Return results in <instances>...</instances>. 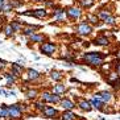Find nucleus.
Here are the masks:
<instances>
[{"label": "nucleus", "instance_id": "obj_1", "mask_svg": "<svg viewBox=\"0 0 120 120\" xmlns=\"http://www.w3.org/2000/svg\"><path fill=\"white\" fill-rule=\"evenodd\" d=\"M85 61L88 65H92V66H99V65L103 64V58L104 56H102L100 53H88L83 56Z\"/></svg>", "mask_w": 120, "mask_h": 120}, {"label": "nucleus", "instance_id": "obj_2", "mask_svg": "<svg viewBox=\"0 0 120 120\" xmlns=\"http://www.w3.org/2000/svg\"><path fill=\"white\" fill-rule=\"evenodd\" d=\"M91 32H92L91 25L87 24V22H81V24H78L75 26V33H78L81 36H88Z\"/></svg>", "mask_w": 120, "mask_h": 120}, {"label": "nucleus", "instance_id": "obj_3", "mask_svg": "<svg viewBox=\"0 0 120 120\" xmlns=\"http://www.w3.org/2000/svg\"><path fill=\"white\" fill-rule=\"evenodd\" d=\"M24 107L20 106V104H13V106H9L8 107V112H9V116L13 117V119H19L21 116V112Z\"/></svg>", "mask_w": 120, "mask_h": 120}, {"label": "nucleus", "instance_id": "obj_4", "mask_svg": "<svg viewBox=\"0 0 120 120\" xmlns=\"http://www.w3.org/2000/svg\"><path fill=\"white\" fill-rule=\"evenodd\" d=\"M66 15L67 17L71 19V20H75V19H79L82 16V11L81 8H77V7H69L66 9Z\"/></svg>", "mask_w": 120, "mask_h": 120}, {"label": "nucleus", "instance_id": "obj_5", "mask_svg": "<svg viewBox=\"0 0 120 120\" xmlns=\"http://www.w3.org/2000/svg\"><path fill=\"white\" fill-rule=\"evenodd\" d=\"M22 15H25V16H33V17H37V19H44L46 16V11L45 9H30V11L22 12Z\"/></svg>", "mask_w": 120, "mask_h": 120}, {"label": "nucleus", "instance_id": "obj_6", "mask_svg": "<svg viewBox=\"0 0 120 120\" xmlns=\"http://www.w3.org/2000/svg\"><path fill=\"white\" fill-rule=\"evenodd\" d=\"M40 50H41L44 54H46V56H52V54L56 52V45L52 44V42H45V44L41 45Z\"/></svg>", "mask_w": 120, "mask_h": 120}, {"label": "nucleus", "instance_id": "obj_7", "mask_svg": "<svg viewBox=\"0 0 120 120\" xmlns=\"http://www.w3.org/2000/svg\"><path fill=\"white\" fill-rule=\"evenodd\" d=\"M42 100H45V102H52V103H60L62 102L60 98V95H52V94H49V92H44L42 94Z\"/></svg>", "mask_w": 120, "mask_h": 120}, {"label": "nucleus", "instance_id": "obj_8", "mask_svg": "<svg viewBox=\"0 0 120 120\" xmlns=\"http://www.w3.org/2000/svg\"><path fill=\"white\" fill-rule=\"evenodd\" d=\"M95 98H98L99 100H102L103 103H107L111 100V94L108 91H102V92H99V94H96Z\"/></svg>", "mask_w": 120, "mask_h": 120}, {"label": "nucleus", "instance_id": "obj_9", "mask_svg": "<svg viewBox=\"0 0 120 120\" xmlns=\"http://www.w3.org/2000/svg\"><path fill=\"white\" fill-rule=\"evenodd\" d=\"M92 42L95 44V45H108L109 41L106 36H98V37H95V40Z\"/></svg>", "mask_w": 120, "mask_h": 120}, {"label": "nucleus", "instance_id": "obj_10", "mask_svg": "<svg viewBox=\"0 0 120 120\" xmlns=\"http://www.w3.org/2000/svg\"><path fill=\"white\" fill-rule=\"evenodd\" d=\"M37 29H40L38 25H34V26H33V25H29V26H26L25 29H22V32H24L25 36H32V34H34V32Z\"/></svg>", "mask_w": 120, "mask_h": 120}, {"label": "nucleus", "instance_id": "obj_11", "mask_svg": "<svg viewBox=\"0 0 120 120\" xmlns=\"http://www.w3.org/2000/svg\"><path fill=\"white\" fill-rule=\"evenodd\" d=\"M53 15H54V17H56L57 21H61V20L65 17V9H62V8H57L56 11L53 12Z\"/></svg>", "mask_w": 120, "mask_h": 120}, {"label": "nucleus", "instance_id": "obj_12", "mask_svg": "<svg viewBox=\"0 0 120 120\" xmlns=\"http://www.w3.org/2000/svg\"><path fill=\"white\" fill-rule=\"evenodd\" d=\"M42 112L48 117H54V115H57V111L54 108H52V107H45V109H44Z\"/></svg>", "mask_w": 120, "mask_h": 120}, {"label": "nucleus", "instance_id": "obj_13", "mask_svg": "<svg viewBox=\"0 0 120 120\" xmlns=\"http://www.w3.org/2000/svg\"><path fill=\"white\" fill-rule=\"evenodd\" d=\"M61 104H62V107H64L65 109H67V111H70V109L74 108V103L71 102V100H69V99L62 100V102H61Z\"/></svg>", "mask_w": 120, "mask_h": 120}, {"label": "nucleus", "instance_id": "obj_14", "mask_svg": "<svg viewBox=\"0 0 120 120\" xmlns=\"http://www.w3.org/2000/svg\"><path fill=\"white\" fill-rule=\"evenodd\" d=\"M86 17H87V20L91 22V24H94V25H98L99 24V17L96 16V15L87 13V15H86Z\"/></svg>", "mask_w": 120, "mask_h": 120}, {"label": "nucleus", "instance_id": "obj_15", "mask_svg": "<svg viewBox=\"0 0 120 120\" xmlns=\"http://www.w3.org/2000/svg\"><path fill=\"white\" fill-rule=\"evenodd\" d=\"M96 16H98L99 19H102L103 21H104V20H106L108 16H111V12H109V11H106V9H100V11L98 12V15H96Z\"/></svg>", "mask_w": 120, "mask_h": 120}, {"label": "nucleus", "instance_id": "obj_16", "mask_svg": "<svg viewBox=\"0 0 120 120\" xmlns=\"http://www.w3.org/2000/svg\"><path fill=\"white\" fill-rule=\"evenodd\" d=\"M90 103H91V106L92 107H95L96 109H100L102 108V100H99L98 98H95V96H94V98L91 99V100H90Z\"/></svg>", "mask_w": 120, "mask_h": 120}, {"label": "nucleus", "instance_id": "obj_17", "mask_svg": "<svg viewBox=\"0 0 120 120\" xmlns=\"http://www.w3.org/2000/svg\"><path fill=\"white\" fill-rule=\"evenodd\" d=\"M29 40L32 41V42H42L44 41V36L42 34H32V36H29Z\"/></svg>", "mask_w": 120, "mask_h": 120}, {"label": "nucleus", "instance_id": "obj_18", "mask_svg": "<svg viewBox=\"0 0 120 120\" xmlns=\"http://www.w3.org/2000/svg\"><path fill=\"white\" fill-rule=\"evenodd\" d=\"M79 107H81L82 109H85V111H90L91 109V103L90 102H87V100H81L79 102Z\"/></svg>", "mask_w": 120, "mask_h": 120}, {"label": "nucleus", "instance_id": "obj_19", "mask_svg": "<svg viewBox=\"0 0 120 120\" xmlns=\"http://www.w3.org/2000/svg\"><path fill=\"white\" fill-rule=\"evenodd\" d=\"M82 8H91L94 5V0H79Z\"/></svg>", "mask_w": 120, "mask_h": 120}, {"label": "nucleus", "instance_id": "obj_20", "mask_svg": "<svg viewBox=\"0 0 120 120\" xmlns=\"http://www.w3.org/2000/svg\"><path fill=\"white\" fill-rule=\"evenodd\" d=\"M28 77H29V79H38L40 78V73L38 71H36V70H33V69H29L28 70Z\"/></svg>", "mask_w": 120, "mask_h": 120}, {"label": "nucleus", "instance_id": "obj_21", "mask_svg": "<svg viewBox=\"0 0 120 120\" xmlns=\"http://www.w3.org/2000/svg\"><path fill=\"white\" fill-rule=\"evenodd\" d=\"M13 28H12V25L11 24H7L5 26H4V33H5V36L7 37H12L13 36Z\"/></svg>", "mask_w": 120, "mask_h": 120}, {"label": "nucleus", "instance_id": "obj_22", "mask_svg": "<svg viewBox=\"0 0 120 120\" xmlns=\"http://www.w3.org/2000/svg\"><path fill=\"white\" fill-rule=\"evenodd\" d=\"M12 70H13V73H12V74L19 75L22 71V66H20L19 64H12Z\"/></svg>", "mask_w": 120, "mask_h": 120}, {"label": "nucleus", "instance_id": "obj_23", "mask_svg": "<svg viewBox=\"0 0 120 120\" xmlns=\"http://www.w3.org/2000/svg\"><path fill=\"white\" fill-rule=\"evenodd\" d=\"M62 120H75V115L70 111H67L62 115Z\"/></svg>", "mask_w": 120, "mask_h": 120}, {"label": "nucleus", "instance_id": "obj_24", "mask_svg": "<svg viewBox=\"0 0 120 120\" xmlns=\"http://www.w3.org/2000/svg\"><path fill=\"white\" fill-rule=\"evenodd\" d=\"M54 92H56L57 95L64 94L65 92V86L64 85H56V87H54Z\"/></svg>", "mask_w": 120, "mask_h": 120}, {"label": "nucleus", "instance_id": "obj_25", "mask_svg": "<svg viewBox=\"0 0 120 120\" xmlns=\"http://www.w3.org/2000/svg\"><path fill=\"white\" fill-rule=\"evenodd\" d=\"M5 116H9V112H8V107L0 106V117H5Z\"/></svg>", "mask_w": 120, "mask_h": 120}, {"label": "nucleus", "instance_id": "obj_26", "mask_svg": "<svg viewBox=\"0 0 120 120\" xmlns=\"http://www.w3.org/2000/svg\"><path fill=\"white\" fill-rule=\"evenodd\" d=\"M11 25H12V28H13L15 32H17V30H20V28H21V22L20 21H11Z\"/></svg>", "mask_w": 120, "mask_h": 120}, {"label": "nucleus", "instance_id": "obj_27", "mask_svg": "<svg viewBox=\"0 0 120 120\" xmlns=\"http://www.w3.org/2000/svg\"><path fill=\"white\" fill-rule=\"evenodd\" d=\"M104 22H106V24H108V25H115V22H116V19H115L112 15H111V16H108V17L104 20Z\"/></svg>", "mask_w": 120, "mask_h": 120}, {"label": "nucleus", "instance_id": "obj_28", "mask_svg": "<svg viewBox=\"0 0 120 120\" xmlns=\"http://www.w3.org/2000/svg\"><path fill=\"white\" fill-rule=\"evenodd\" d=\"M8 1H9V4L12 5V8H13V9H15V8H19L22 4L20 0H8Z\"/></svg>", "mask_w": 120, "mask_h": 120}, {"label": "nucleus", "instance_id": "obj_29", "mask_svg": "<svg viewBox=\"0 0 120 120\" xmlns=\"http://www.w3.org/2000/svg\"><path fill=\"white\" fill-rule=\"evenodd\" d=\"M50 77H52V79H54V81H61L62 75H61V73H58V71H53Z\"/></svg>", "mask_w": 120, "mask_h": 120}, {"label": "nucleus", "instance_id": "obj_30", "mask_svg": "<svg viewBox=\"0 0 120 120\" xmlns=\"http://www.w3.org/2000/svg\"><path fill=\"white\" fill-rule=\"evenodd\" d=\"M5 78H7V81H8V86H11V85H13V83H15V78L12 77L9 73H7V74H5Z\"/></svg>", "mask_w": 120, "mask_h": 120}, {"label": "nucleus", "instance_id": "obj_31", "mask_svg": "<svg viewBox=\"0 0 120 120\" xmlns=\"http://www.w3.org/2000/svg\"><path fill=\"white\" fill-rule=\"evenodd\" d=\"M36 95H37V91H36V90H30V91L26 92V96H28V98H34Z\"/></svg>", "mask_w": 120, "mask_h": 120}, {"label": "nucleus", "instance_id": "obj_32", "mask_svg": "<svg viewBox=\"0 0 120 120\" xmlns=\"http://www.w3.org/2000/svg\"><path fill=\"white\" fill-rule=\"evenodd\" d=\"M36 107H37L38 109H41V111H44V109H45V107H44L42 103H36Z\"/></svg>", "mask_w": 120, "mask_h": 120}, {"label": "nucleus", "instance_id": "obj_33", "mask_svg": "<svg viewBox=\"0 0 120 120\" xmlns=\"http://www.w3.org/2000/svg\"><path fill=\"white\" fill-rule=\"evenodd\" d=\"M46 5H48V7H50V5H53V1H46Z\"/></svg>", "mask_w": 120, "mask_h": 120}, {"label": "nucleus", "instance_id": "obj_34", "mask_svg": "<svg viewBox=\"0 0 120 120\" xmlns=\"http://www.w3.org/2000/svg\"><path fill=\"white\" fill-rule=\"evenodd\" d=\"M117 74H120V64L117 65Z\"/></svg>", "mask_w": 120, "mask_h": 120}, {"label": "nucleus", "instance_id": "obj_35", "mask_svg": "<svg viewBox=\"0 0 120 120\" xmlns=\"http://www.w3.org/2000/svg\"><path fill=\"white\" fill-rule=\"evenodd\" d=\"M33 1H36V3H40V1H45V0H33Z\"/></svg>", "mask_w": 120, "mask_h": 120}, {"label": "nucleus", "instance_id": "obj_36", "mask_svg": "<svg viewBox=\"0 0 120 120\" xmlns=\"http://www.w3.org/2000/svg\"><path fill=\"white\" fill-rule=\"evenodd\" d=\"M0 1H3V0H0Z\"/></svg>", "mask_w": 120, "mask_h": 120}]
</instances>
